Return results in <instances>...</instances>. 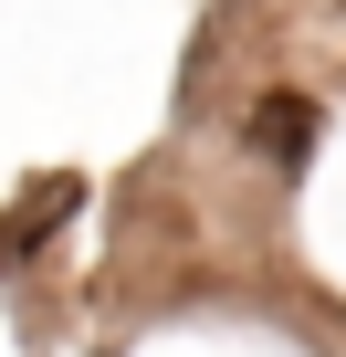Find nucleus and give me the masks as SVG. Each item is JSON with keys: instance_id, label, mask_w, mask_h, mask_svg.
I'll list each match as a JSON object with an SVG mask.
<instances>
[{"instance_id": "f257e3e1", "label": "nucleus", "mask_w": 346, "mask_h": 357, "mask_svg": "<svg viewBox=\"0 0 346 357\" xmlns=\"http://www.w3.org/2000/svg\"><path fill=\"white\" fill-rule=\"evenodd\" d=\"M304 137H315V105H304V95H262V105H252V147H273L283 168L304 158Z\"/></svg>"}, {"instance_id": "f03ea898", "label": "nucleus", "mask_w": 346, "mask_h": 357, "mask_svg": "<svg viewBox=\"0 0 346 357\" xmlns=\"http://www.w3.org/2000/svg\"><path fill=\"white\" fill-rule=\"evenodd\" d=\"M74 200H84V178H32V200H22V252H32V242H42Z\"/></svg>"}]
</instances>
